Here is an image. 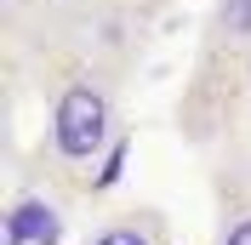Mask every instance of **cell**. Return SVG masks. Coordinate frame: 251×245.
I'll return each instance as SVG.
<instances>
[{
	"instance_id": "cell-1",
	"label": "cell",
	"mask_w": 251,
	"mask_h": 245,
	"mask_svg": "<svg viewBox=\"0 0 251 245\" xmlns=\"http://www.w3.org/2000/svg\"><path fill=\"white\" fill-rule=\"evenodd\" d=\"M120 143V69L86 57L51 80L40 160L51 171H97V160Z\"/></svg>"
},
{
	"instance_id": "cell-2",
	"label": "cell",
	"mask_w": 251,
	"mask_h": 245,
	"mask_svg": "<svg viewBox=\"0 0 251 245\" xmlns=\"http://www.w3.org/2000/svg\"><path fill=\"white\" fill-rule=\"evenodd\" d=\"M75 211L46 177H17L0 211V245H69Z\"/></svg>"
},
{
	"instance_id": "cell-3",
	"label": "cell",
	"mask_w": 251,
	"mask_h": 245,
	"mask_svg": "<svg viewBox=\"0 0 251 245\" xmlns=\"http://www.w3.org/2000/svg\"><path fill=\"white\" fill-rule=\"evenodd\" d=\"M200 46L205 57L251 63V0H211L200 23Z\"/></svg>"
},
{
	"instance_id": "cell-4",
	"label": "cell",
	"mask_w": 251,
	"mask_h": 245,
	"mask_svg": "<svg viewBox=\"0 0 251 245\" xmlns=\"http://www.w3.org/2000/svg\"><path fill=\"white\" fill-rule=\"evenodd\" d=\"M80 245H172V217L160 205H126V211L103 217Z\"/></svg>"
},
{
	"instance_id": "cell-5",
	"label": "cell",
	"mask_w": 251,
	"mask_h": 245,
	"mask_svg": "<svg viewBox=\"0 0 251 245\" xmlns=\"http://www.w3.org/2000/svg\"><path fill=\"white\" fill-rule=\"evenodd\" d=\"M211 245H251V199H246V205H228V211L217 217Z\"/></svg>"
},
{
	"instance_id": "cell-6",
	"label": "cell",
	"mask_w": 251,
	"mask_h": 245,
	"mask_svg": "<svg viewBox=\"0 0 251 245\" xmlns=\"http://www.w3.org/2000/svg\"><path fill=\"white\" fill-rule=\"evenodd\" d=\"M34 6H40V0H0V29L17 34V29H23V17H29Z\"/></svg>"
}]
</instances>
